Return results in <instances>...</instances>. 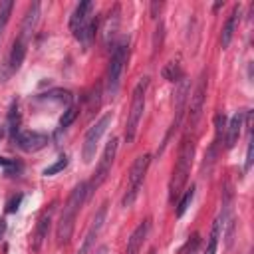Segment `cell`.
Here are the masks:
<instances>
[{"mask_svg": "<svg viewBox=\"0 0 254 254\" xmlns=\"http://www.w3.org/2000/svg\"><path fill=\"white\" fill-rule=\"evenodd\" d=\"M87 198V183H79L67 202L64 204V210L60 214V220H58V228H56V238H58V244H67L69 238H71V232H73V224H75V216L81 208V204L85 202Z\"/></svg>", "mask_w": 254, "mask_h": 254, "instance_id": "obj_1", "label": "cell"}, {"mask_svg": "<svg viewBox=\"0 0 254 254\" xmlns=\"http://www.w3.org/2000/svg\"><path fill=\"white\" fill-rule=\"evenodd\" d=\"M192 157H194V143H192V139H189V135H185L181 141V147H179V159L173 169V177L169 181V200L171 202H175V198H179L181 190L187 185Z\"/></svg>", "mask_w": 254, "mask_h": 254, "instance_id": "obj_2", "label": "cell"}, {"mask_svg": "<svg viewBox=\"0 0 254 254\" xmlns=\"http://www.w3.org/2000/svg\"><path fill=\"white\" fill-rule=\"evenodd\" d=\"M147 87H149V77H141L139 83L133 89V97H131V109L127 115V127H125V141L131 143L137 135V127L139 121L143 117L145 111V95H147Z\"/></svg>", "mask_w": 254, "mask_h": 254, "instance_id": "obj_3", "label": "cell"}, {"mask_svg": "<svg viewBox=\"0 0 254 254\" xmlns=\"http://www.w3.org/2000/svg\"><path fill=\"white\" fill-rule=\"evenodd\" d=\"M127 50H129L127 40H121L111 52V60H109V65H107V93L111 97L119 89V79H121L125 62H127Z\"/></svg>", "mask_w": 254, "mask_h": 254, "instance_id": "obj_4", "label": "cell"}, {"mask_svg": "<svg viewBox=\"0 0 254 254\" xmlns=\"http://www.w3.org/2000/svg\"><path fill=\"white\" fill-rule=\"evenodd\" d=\"M147 167H149V155H139L133 165H131V171H129V181H127V190L123 194V200L121 204L123 206H131L139 194V189L143 185V179H145V173H147Z\"/></svg>", "mask_w": 254, "mask_h": 254, "instance_id": "obj_5", "label": "cell"}, {"mask_svg": "<svg viewBox=\"0 0 254 254\" xmlns=\"http://www.w3.org/2000/svg\"><path fill=\"white\" fill-rule=\"evenodd\" d=\"M111 125V113H105L99 121H95V125H91L83 137V145H81V157H83V163H91L93 157H95V151H97V145L103 137V133L107 131V127Z\"/></svg>", "mask_w": 254, "mask_h": 254, "instance_id": "obj_6", "label": "cell"}, {"mask_svg": "<svg viewBox=\"0 0 254 254\" xmlns=\"http://www.w3.org/2000/svg\"><path fill=\"white\" fill-rule=\"evenodd\" d=\"M115 153H117V139H111V141L105 145V149H103L101 161H99V165H97V169H95V175H93L91 183L87 185V194H89V192H93L95 189H99V187L105 183L107 175L111 173V167H113V159H115Z\"/></svg>", "mask_w": 254, "mask_h": 254, "instance_id": "obj_7", "label": "cell"}, {"mask_svg": "<svg viewBox=\"0 0 254 254\" xmlns=\"http://www.w3.org/2000/svg\"><path fill=\"white\" fill-rule=\"evenodd\" d=\"M26 48H28V42H24V40H20V38L14 40V44H12V48H10V52H8L6 60H4V64L0 65V81H2V83L8 81V79L20 69V65H22L24 58H26Z\"/></svg>", "mask_w": 254, "mask_h": 254, "instance_id": "obj_8", "label": "cell"}, {"mask_svg": "<svg viewBox=\"0 0 254 254\" xmlns=\"http://www.w3.org/2000/svg\"><path fill=\"white\" fill-rule=\"evenodd\" d=\"M204 97H206V73L202 71L198 77V83L190 95V105H189V127L192 129L200 115H202V107H204Z\"/></svg>", "mask_w": 254, "mask_h": 254, "instance_id": "obj_9", "label": "cell"}, {"mask_svg": "<svg viewBox=\"0 0 254 254\" xmlns=\"http://www.w3.org/2000/svg\"><path fill=\"white\" fill-rule=\"evenodd\" d=\"M91 10H93V4L91 2H79L69 18V30L73 32V36L77 38L81 34V30L89 24L91 20Z\"/></svg>", "mask_w": 254, "mask_h": 254, "instance_id": "obj_10", "label": "cell"}, {"mask_svg": "<svg viewBox=\"0 0 254 254\" xmlns=\"http://www.w3.org/2000/svg\"><path fill=\"white\" fill-rule=\"evenodd\" d=\"M20 149L28 151V153H34V151H40L42 147H46L48 143V137L44 133H38V131H20V135L16 137L14 141Z\"/></svg>", "mask_w": 254, "mask_h": 254, "instance_id": "obj_11", "label": "cell"}, {"mask_svg": "<svg viewBox=\"0 0 254 254\" xmlns=\"http://www.w3.org/2000/svg\"><path fill=\"white\" fill-rule=\"evenodd\" d=\"M103 220H105V204L95 212L93 222H91V226H89V230H87V234H85V238H83V242H81V246L75 254H89V250L93 248V242H95V238H97V234L103 226Z\"/></svg>", "mask_w": 254, "mask_h": 254, "instance_id": "obj_12", "label": "cell"}, {"mask_svg": "<svg viewBox=\"0 0 254 254\" xmlns=\"http://www.w3.org/2000/svg\"><path fill=\"white\" fill-rule=\"evenodd\" d=\"M38 20H40V4L34 2V4L28 6V10L24 14V20H22V26H20V36L18 38L24 40V42H28L30 36L34 34V30H36V26H38Z\"/></svg>", "mask_w": 254, "mask_h": 254, "instance_id": "obj_13", "label": "cell"}, {"mask_svg": "<svg viewBox=\"0 0 254 254\" xmlns=\"http://www.w3.org/2000/svg\"><path fill=\"white\" fill-rule=\"evenodd\" d=\"M147 234H149V222H147V220H143V222H141V224L131 232V236H129V240H127L125 254H139V252H141V248H143V242H145Z\"/></svg>", "mask_w": 254, "mask_h": 254, "instance_id": "obj_14", "label": "cell"}, {"mask_svg": "<svg viewBox=\"0 0 254 254\" xmlns=\"http://www.w3.org/2000/svg\"><path fill=\"white\" fill-rule=\"evenodd\" d=\"M242 123H244V111H238L230 117L228 121V127H226V149H232L240 137V131H242Z\"/></svg>", "mask_w": 254, "mask_h": 254, "instance_id": "obj_15", "label": "cell"}, {"mask_svg": "<svg viewBox=\"0 0 254 254\" xmlns=\"http://www.w3.org/2000/svg\"><path fill=\"white\" fill-rule=\"evenodd\" d=\"M238 20H240V8L236 6V8L230 12V16L226 18L224 26H222V34H220V44H222V48H228V46H230L232 36H234L236 26H238Z\"/></svg>", "mask_w": 254, "mask_h": 254, "instance_id": "obj_16", "label": "cell"}, {"mask_svg": "<svg viewBox=\"0 0 254 254\" xmlns=\"http://www.w3.org/2000/svg\"><path fill=\"white\" fill-rule=\"evenodd\" d=\"M52 210H54V208L46 210V212L40 216V220H38L36 234H34V242H32V248H34V250H40V248H42V242H44V240H46V236H48L50 222H52Z\"/></svg>", "mask_w": 254, "mask_h": 254, "instance_id": "obj_17", "label": "cell"}, {"mask_svg": "<svg viewBox=\"0 0 254 254\" xmlns=\"http://www.w3.org/2000/svg\"><path fill=\"white\" fill-rule=\"evenodd\" d=\"M20 123H22V117H20V107L18 103L14 101L10 105V111H8V119H6V129L10 133V139L16 141V137L20 135Z\"/></svg>", "mask_w": 254, "mask_h": 254, "instance_id": "obj_18", "label": "cell"}, {"mask_svg": "<svg viewBox=\"0 0 254 254\" xmlns=\"http://www.w3.org/2000/svg\"><path fill=\"white\" fill-rule=\"evenodd\" d=\"M220 234H222V226H220V218H216L212 222V230H210V236H208V242H206V248H204L202 254H216Z\"/></svg>", "mask_w": 254, "mask_h": 254, "instance_id": "obj_19", "label": "cell"}, {"mask_svg": "<svg viewBox=\"0 0 254 254\" xmlns=\"http://www.w3.org/2000/svg\"><path fill=\"white\" fill-rule=\"evenodd\" d=\"M163 77L169 79V81H181L183 79V69L177 62H169L165 67H163Z\"/></svg>", "mask_w": 254, "mask_h": 254, "instance_id": "obj_20", "label": "cell"}, {"mask_svg": "<svg viewBox=\"0 0 254 254\" xmlns=\"http://www.w3.org/2000/svg\"><path fill=\"white\" fill-rule=\"evenodd\" d=\"M12 8H14V4H12L10 0H6V2L0 4V40H2V36H4V30H6L8 22H10Z\"/></svg>", "mask_w": 254, "mask_h": 254, "instance_id": "obj_21", "label": "cell"}, {"mask_svg": "<svg viewBox=\"0 0 254 254\" xmlns=\"http://www.w3.org/2000/svg\"><path fill=\"white\" fill-rule=\"evenodd\" d=\"M192 198H194V187L187 189V190H185V194L181 196V200H179V204H177V216H179V218H181V216L187 212V208L190 206Z\"/></svg>", "mask_w": 254, "mask_h": 254, "instance_id": "obj_22", "label": "cell"}, {"mask_svg": "<svg viewBox=\"0 0 254 254\" xmlns=\"http://www.w3.org/2000/svg\"><path fill=\"white\" fill-rule=\"evenodd\" d=\"M77 115H79V109H77V107H73V105H71V107H67V109L64 111V115L60 117V129H67V127L75 121V117H77Z\"/></svg>", "mask_w": 254, "mask_h": 254, "instance_id": "obj_23", "label": "cell"}, {"mask_svg": "<svg viewBox=\"0 0 254 254\" xmlns=\"http://www.w3.org/2000/svg\"><path fill=\"white\" fill-rule=\"evenodd\" d=\"M65 167H67V157H65V155H62L54 165H50V167H46V169H44V175H46V177H52V175H56V173L64 171Z\"/></svg>", "mask_w": 254, "mask_h": 254, "instance_id": "obj_24", "label": "cell"}, {"mask_svg": "<svg viewBox=\"0 0 254 254\" xmlns=\"http://www.w3.org/2000/svg\"><path fill=\"white\" fill-rule=\"evenodd\" d=\"M252 167V139H248V149H246V163H244V171H248Z\"/></svg>", "mask_w": 254, "mask_h": 254, "instance_id": "obj_25", "label": "cell"}, {"mask_svg": "<svg viewBox=\"0 0 254 254\" xmlns=\"http://www.w3.org/2000/svg\"><path fill=\"white\" fill-rule=\"evenodd\" d=\"M20 198H22V196H16V198H14V200H12V202H10V204H8V210H10V212H12V210H16V208H18V202H20Z\"/></svg>", "mask_w": 254, "mask_h": 254, "instance_id": "obj_26", "label": "cell"}, {"mask_svg": "<svg viewBox=\"0 0 254 254\" xmlns=\"http://www.w3.org/2000/svg\"><path fill=\"white\" fill-rule=\"evenodd\" d=\"M4 230H6V222H4V220H0V236L4 234Z\"/></svg>", "mask_w": 254, "mask_h": 254, "instance_id": "obj_27", "label": "cell"}, {"mask_svg": "<svg viewBox=\"0 0 254 254\" xmlns=\"http://www.w3.org/2000/svg\"><path fill=\"white\" fill-rule=\"evenodd\" d=\"M2 135H4V127L0 125V137H2Z\"/></svg>", "mask_w": 254, "mask_h": 254, "instance_id": "obj_28", "label": "cell"}, {"mask_svg": "<svg viewBox=\"0 0 254 254\" xmlns=\"http://www.w3.org/2000/svg\"><path fill=\"white\" fill-rule=\"evenodd\" d=\"M151 254H155V252H153V250H151Z\"/></svg>", "mask_w": 254, "mask_h": 254, "instance_id": "obj_29", "label": "cell"}]
</instances>
